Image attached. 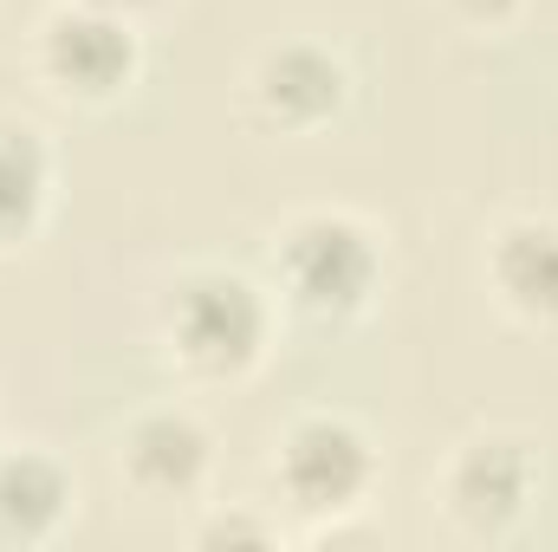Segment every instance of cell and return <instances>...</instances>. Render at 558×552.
Masks as SVG:
<instances>
[{
	"mask_svg": "<svg viewBox=\"0 0 558 552\" xmlns=\"http://www.w3.org/2000/svg\"><path fill=\"white\" fill-rule=\"evenodd\" d=\"M377 442L364 435V422L338 410H305L279 429L274 442V488L299 520H344L377 494Z\"/></svg>",
	"mask_w": 558,
	"mask_h": 552,
	"instance_id": "obj_3",
	"label": "cell"
},
{
	"mask_svg": "<svg viewBox=\"0 0 558 552\" xmlns=\"http://www.w3.org/2000/svg\"><path fill=\"white\" fill-rule=\"evenodd\" d=\"M156 338L189 384H247L274 351V292L228 267H182L162 286Z\"/></svg>",
	"mask_w": 558,
	"mask_h": 552,
	"instance_id": "obj_1",
	"label": "cell"
},
{
	"mask_svg": "<svg viewBox=\"0 0 558 552\" xmlns=\"http://www.w3.org/2000/svg\"><path fill=\"white\" fill-rule=\"evenodd\" d=\"M118 475L143 501H195L215 475V435L182 404L137 410L118 435Z\"/></svg>",
	"mask_w": 558,
	"mask_h": 552,
	"instance_id": "obj_7",
	"label": "cell"
},
{
	"mask_svg": "<svg viewBox=\"0 0 558 552\" xmlns=\"http://www.w3.org/2000/svg\"><path fill=\"white\" fill-rule=\"evenodd\" d=\"M351 105V65L318 39H279L247 65V111L274 137H318Z\"/></svg>",
	"mask_w": 558,
	"mask_h": 552,
	"instance_id": "obj_6",
	"label": "cell"
},
{
	"mask_svg": "<svg viewBox=\"0 0 558 552\" xmlns=\"http://www.w3.org/2000/svg\"><path fill=\"white\" fill-rule=\"evenodd\" d=\"M72 501V468L52 448H0V547H52Z\"/></svg>",
	"mask_w": 558,
	"mask_h": 552,
	"instance_id": "obj_9",
	"label": "cell"
},
{
	"mask_svg": "<svg viewBox=\"0 0 558 552\" xmlns=\"http://www.w3.org/2000/svg\"><path fill=\"white\" fill-rule=\"evenodd\" d=\"M441 514L468 540H507L539 501V448L513 429H481L441 461Z\"/></svg>",
	"mask_w": 558,
	"mask_h": 552,
	"instance_id": "obj_5",
	"label": "cell"
},
{
	"mask_svg": "<svg viewBox=\"0 0 558 552\" xmlns=\"http://www.w3.org/2000/svg\"><path fill=\"white\" fill-rule=\"evenodd\" d=\"M267 274H274L279 305L299 325L344 332L384 292V248H377L371 221H357L344 208H305L274 235Z\"/></svg>",
	"mask_w": 558,
	"mask_h": 552,
	"instance_id": "obj_2",
	"label": "cell"
},
{
	"mask_svg": "<svg viewBox=\"0 0 558 552\" xmlns=\"http://www.w3.org/2000/svg\"><path fill=\"white\" fill-rule=\"evenodd\" d=\"M33 72L52 98L78 105V111H111L143 79L137 20L98 13L85 0H59L33 26Z\"/></svg>",
	"mask_w": 558,
	"mask_h": 552,
	"instance_id": "obj_4",
	"label": "cell"
},
{
	"mask_svg": "<svg viewBox=\"0 0 558 552\" xmlns=\"http://www.w3.org/2000/svg\"><path fill=\"white\" fill-rule=\"evenodd\" d=\"M487 292L520 319V325H558V221L546 215H513L487 235L481 254Z\"/></svg>",
	"mask_w": 558,
	"mask_h": 552,
	"instance_id": "obj_8",
	"label": "cell"
},
{
	"mask_svg": "<svg viewBox=\"0 0 558 552\" xmlns=\"http://www.w3.org/2000/svg\"><path fill=\"white\" fill-rule=\"evenodd\" d=\"M52 182H59V163L46 131L26 118H0V254L26 248L46 228Z\"/></svg>",
	"mask_w": 558,
	"mask_h": 552,
	"instance_id": "obj_10",
	"label": "cell"
},
{
	"mask_svg": "<svg viewBox=\"0 0 558 552\" xmlns=\"http://www.w3.org/2000/svg\"><path fill=\"white\" fill-rule=\"evenodd\" d=\"M202 552H234V547H254L267 552L279 547V520H267V514H254V507H215V514H202L195 520V533H189Z\"/></svg>",
	"mask_w": 558,
	"mask_h": 552,
	"instance_id": "obj_11",
	"label": "cell"
},
{
	"mask_svg": "<svg viewBox=\"0 0 558 552\" xmlns=\"http://www.w3.org/2000/svg\"><path fill=\"white\" fill-rule=\"evenodd\" d=\"M85 7H98V13H118V20H143L156 0H85Z\"/></svg>",
	"mask_w": 558,
	"mask_h": 552,
	"instance_id": "obj_13",
	"label": "cell"
},
{
	"mask_svg": "<svg viewBox=\"0 0 558 552\" xmlns=\"http://www.w3.org/2000/svg\"><path fill=\"white\" fill-rule=\"evenodd\" d=\"M461 26H481V33H494V26H507L513 13H520V0H441Z\"/></svg>",
	"mask_w": 558,
	"mask_h": 552,
	"instance_id": "obj_12",
	"label": "cell"
}]
</instances>
